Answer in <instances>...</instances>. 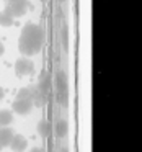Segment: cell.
<instances>
[{
  "mask_svg": "<svg viewBox=\"0 0 142 152\" xmlns=\"http://www.w3.org/2000/svg\"><path fill=\"white\" fill-rule=\"evenodd\" d=\"M66 134H67V123L59 121L57 123V136H59V137H64Z\"/></svg>",
  "mask_w": 142,
  "mask_h": 152,
  "instance_id": "4fadbf2b",
  "label": "cell"
},
{
  "mask_svg": "<svg viewBox=\"0 0 142 152\" xmlns=\"http://www.w3.org/2000/svg\"><path fill=\"white\" fill-rule=\"evenodd\" d=\"M13 129L10 126L7 128H0V151H4L5 147H8L12 142V137H13Z\"/></svg>",
  "mask_w": 142,
  "mask_h": 152,
  "instance_id": "ba28073f",
  "label": "cell"
},
{
  "mask_svg": "<svg viewBox=\"0 0 142 152\" xmlns=\"http://www.w3.org/2000/svg\"><path fill=\"white\" fill-rule=\"evenodd\" d=\"M15 72H17V75H20V77L31 75V74L34 72L33 61L28 59V57H20V59L15 62Z\"/></svg>",
  "mask_w": 142,
  "mask_h": 152,
  "instance_id": "277c9868",
  "label": "cell"
},
{
  "mask_svg": "<svg viewBox=\"0 0 142 152\" xmlns=\"http://www.w3.org/2000/svg\"><path fill=\"white\" fill-rule=\"evenodd\" d=\"M41 2H44V0H41Z\"/></svg>",
  "mask_w": 142,
  "mask_h": 152,
  "instance_id": "d6986e66",
  "label": "cell"
},
{
  "mask_svg": "<svg viewBox=\"0 0 142 152\" xmlns=\"http://www.w3.org/2000/svg\"><path fill=\"white\" fill-rule=\"evenodd\" d=\"M62 43H64V48H69V36H67V28L64 26L62 28Z\"/></svg>",
  "mask_w": 142,
  "mask_h": 152,
  "instance_id": "5bb4252c",
  "label": "cell"
},
{
  "mask_svg": "<svg viewBox=\"0 0 142 152\" xmlns=\"http://www.w3.org/2000/svg\"><path fill=\"white\" fill-rule=\"evenodd\" d=\"M13 21H15V18L12 17L10 13H8L7 10H2L0 12V26H4V28H8V26H12L13 25Z\"/></svg>",
  "mask_w": 142,
  "mask_h": 152,
  "instance_id": "8fae6325",
  "label": "cell"
},
{
  "mask_svg": "<svg viewBox=\"0 0 142 152\" xmlns=\"http://www.w3.org/2000/svg\"><path fill=\"white\" fill-rule=\"evenodd\" d=\"M56 90H57V98L59 103L66 106L67 105V98H69V85H67V77L62 70L56 74Z\"/></svg>",
  "mask_w": 142,
  "mask_h": 152,
  "instance_id": "7a4b0ae2",
  "label": "cell"
},
{
  "mask_svg": "<svg viewBox=\"0 0 142 152\" xmlns=\"http://www.w3.org/2000/svg\"><path fill=\"white\" fill-rule=\"evenodd\" d=\"M2 98H4V90L0 88V100H2Z\"/></svg>",
  "mask_w": 142,
  "mask_h": 152,
  "instance_id": "ac0fdd59",
  "label": "cell"
},
{
  "mask_svg": "<svg viewBox=\"0 0 142 152\" xmlns=\"http://www.w3.org/2000/svg\"><path fill=\"white\" fill-rule=\"evenodd\" d=\"M30 2H13V4H5V10L13 18H20L28 12Z\"/></svg>",
  "mask_w": 142,
  "mask_h": 152,
  "instance_id": "5b68a950",
  "label": "cell"
},
{
  "mask_svg": "<svg viewBox=\"0 0 142 152\" xmlns=\"http://www.w3.org/2000/svg\"><path fill=\"white\" fill-rule=\"evenodd\" d=\"M8 147H12V151H15V152H25L28 147V141H26V137L21 136V134H13L12 142H10Z\"/></svg>",
  "mask_w": 142,
  "mask_h": 152,
  "instance_id": "52a82bcc",
  "label": "cell"
},
{
  "mask_svg": "<svg viewBox=\"0 0 142 152\" xmlns=\"http://www.w3.org/2000/svg\"><path fill=\"white\" fill-rule=\"evenodd\" d=\"M4 53H5V48H4V44L0 43V56H2V54H4Z\"/></svg>",
  "mask_w": 142,
  "mask_h": 152,
  "instance_id": "e0dca14e",
  "label": "cell"
},
{
  "mask_svg": "<svg viewBox=\"0 0 142 152\" xmlns=\"http://www.w3.org/2000/svg\"><path fill=\"white\" fill-rule=\"evenodd\" d=\"M33 110V102L31 100H20L17 98L12 105V111H15L17 115H28Z\"/></svg>",
  "mask_w": 142,
  "mask_h": 152,
  "instance_id": "8992f818",
  "label": "cell"
},
{
  "mask_svg": "<svg viewBox=\"0 0 142 152\" xmlns=\"http://www.w3.org/2000/svg\"><path fill=\"white\" fill-rule=\"evenodd\" d=\"M44 44V30L36 23H26L21 30L18 49L23 56H36Z\"/></svg>",
  "mask_w": 142,
  "mask_h": 152,
  "instance_id": "6da1fadb",
  "label": "cell"
},
{
  "mask_svg": "<svg viewBox=\"0 0 142 152\" xmlns=\"http://www.w3.org/2000/svg\"><path fill=\"white\" fill-rule=\"evenodd\" d=\"M17 98H20V100H31V102H33V90H31V87L20 88V92L17 93Z\"/></svg>",
  "mask_w": 142,
  "mask_h": 152,
  "instance_id": "7c38bea8",
  "label": "cell"
},
{
  "mask_svg": "<svg viewBox=\"0 0 142 152\" xmlns=\"http://www.w3.org/2000/svg\"><path fill=\"white\" fill-rule=\"evenodd\" d=\"M13 2H28V0H7V4H13Z\"/></svg>",
  "mask_w": 142,
  "mask_h": 152,
  "instance_id": "9a60e30c",
  "label": "cell"
},
{
  "mask_svg": "<svg viewBox=\"0 0 142 152\" xmlns=\"http://www.w3.org/2000/svg\"><path fill=\"white\" fill-rule=\"evenodd\" d=\"M13 121V113L12 110H0V128H7Z\"/></svg>",
  "mask_w": 142,
  "mask_h": 152,
  "instance_id": "30bf717a",
  "label": "cell"
},
{
  "mask_svg": "<svg viewBox=\"0 0 142 152\" xmlns=\"http://www.w3.org/2000/svg\"><path fill=\"white\" fill-rule=\"evenodd\" d=\"M51 87H52V77H51V74L47 72V70H43V72H41V75H39V82L36 83L38 92H39L43 96L49 98Z\"/></svg>",
  "mask_w": 142,
  "mask_h": 152,
  "instance_id": "3957f363",
  "label": "cell"
},
{
  "mask_svg": "<svg viewBox=\"0 0 142 152\" xmlns=\"http://www.w3.org/2000/svg\"><path fill=\"white\" fill-rule=\"evenodd\" d=\"M51 132H52V124L47 119H41L38 123V134L41 137H47V136H51Z\"/></svg>",
  "mask_w": 142,
  "mask_h": 152,
  "instance_id": "9c48e42d",
  "label": "cell"
},
{
  "mask_svg": "<svg viewBox=\"0 0 142 152\" xmlns=\"http://www.w3.org/2000/svg\"><path fill=\"white\" fill-rule=\"evenodd\" d=\"M28 152H43V151H41L39 147H33V149H31V151H28Z\"/></svg>",
  "mask_w": 142,
  "mask_h": 152,
  "instance_id": "2e32d148",
  "label": "cell"
}]
</instances>
